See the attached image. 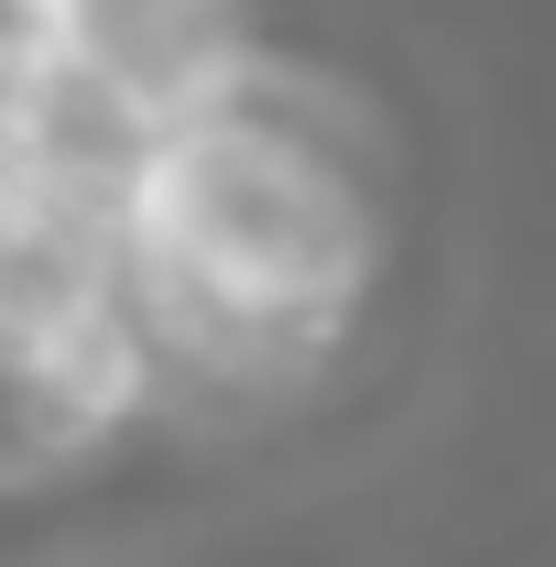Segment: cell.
Here are the masks:
<instances>
[{"label":"cell","instance_id":"obj_1","mask_svg":"<svg viewBox=\"0 0 556 567\" xmlns=\"http://www.w3.org/2000/svg\"><path fill=\"white\" fill-rule=\"evenodd\" d=\"M371 274V218L317 132L251 110L164 121L132 175V306L175 371H274L339 328Z\"/></svg>","mask_w":556,"mask_h":567},{"label":"cell","instance_id":"obj_2","mask_svg":"<svg viewBox=\"0 0 556 567\" xmlns=\"http://www.w3.org/2000/svg\"><path fill=\"white\" fill-rule=\"evenodd\" d=\"M153 371H164V339L153 317L121 295H87L66 317L22 328L11 339V415H22V458H55V447H87L110 425H132L153 404Z\"/></svg>","mask_w":556,"mask_h":567}]
</instances>
